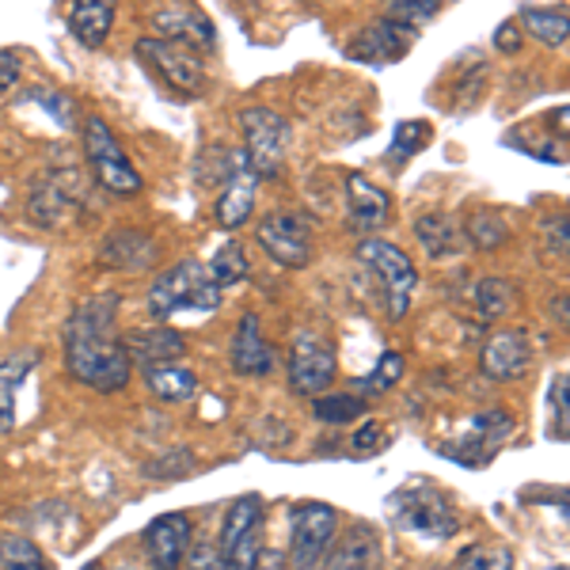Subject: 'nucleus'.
Here are the masks:
<instances>
[{
	"mask_svg": "<svg viewBox=\"0 0 570 570\" xmlns=\"http://www.w3.org/2000/svg\"><path fill=\"white\" fill-rule=\"evenodd\" d=\"M69 376L96 392H122L130 384V354L118 335V297L99 293L72 308L61 327Z\"/></svg>",
	"mask_w": 570,
	"mask_h": 570,
	"instance_id": "f257e3e1",
	"label": "nucleus"
},
{
	"mask_svg": "<svg viewBox=\"0 0 570 570\" xmlns=\"http://www.w3.org/2000/svg\"><path fill=\"white\" fill-rule=\"evenodd\" d=\"M384 513L400 532H419L426 540H449L461 532V513L430 480H407L395 487L384 499Z\"/></svg>",
	"mask_w": 570,
	"mask_h": 570,
	"instance_id": "f03ea898",
	"label": "nucleus"
},
{
	"mask_svg": "<svg viewBox=\"0 0 570 570\" xmlns=\"http://www.w3.org/2000/svg\"><path fill=\"white\" fill-rule=\"evenodd\" d=\"M220 301H225V289L209 278L206 263H195V259H183L176 266H168V271L149 285V316L156 324L171 320L183 308L214 312V308H220Z\"/></svg>",
	"mask_w": 570,
	"mask_h": 570,
	"instance_id": "7ed1b4c3",
	"label": "nucleus"
},
{
	"mask_svg": "<svg viewBox=\"0 0 570 570\" xmlns=\"http://www.w3.org/2000/svg\"><path fill=\"white\" fill-rule=\"evenodd\" d=\"M244 134V164L255 179H278L289 156V122L271 107H244L240 110Z\"/></svg>",
	"mask_w": 570,
	"mask_h": 570,
	"instance_id": "20e7f679",
	"label": "nucleus"
},
{
	"mask_svg": "<svg viewBox=\"0 0 570 570\" xmlns=\"http://www.w3.org/2000/svg\"><path fill=\"white\" fill-rule=\"evenodd\" d=\"M85 153H88V164H91V176H96L99 187L115 198H134L145 190V179L141 171L130 164V156L118 145V137L110 134V126L104 118H85Z\"/></svg>",
	"mask_w": 570,
	"mask_h": 570,
	"instance_id": "39448f33",
	"label": "nucleus"
},
{
	"mask_svg": "<svg viewBox=\"0 0 570 570\" xmlns=\"http://www.w3.org/2000/svg\"><path fill=\"white\" fill-rule=\"evenodd\" d=\"M513 430H518V422L505 407H491V411H480L472 422H468V430L461 438L453 441H441L438 453L449 456V461L464 464V468H487L494 461V456L502 453V445L513 438Z\"/></svg>",
	"mask_w": 570,
	"mask_h": 570,
	"instance_id": "423d86ee",
	"label": "nucleus"
},
{
	"mask_svg": "<svg viewBox=\"0 0 570 570\" xmlns=\"http://www.w3.org/2000/svg\"><path fill=\"white\" fill-rule=\"evenodd\" d=\"M357 255H362V263L370 266V271L384 285V305H389V320H403V316H407L411 297H415V289H419V271H415V263H411V255H403L400 247L389 244V240H376V236L362 240Z\"/></svg>",
	"mask_w": 570,
	"mask_h": 570,
	"instance_id": "0eeeda50",
	"label": "nucleus"
},
{
	"mask_svg": "<svg viewBox=\"0 0 570 570\" xmlns=\"http://www.w3.org/2000/svg\"><path fill=\"white\" fill-rule=\"evenodd\" d=\"M259 532H263V499L259 494H240L225 513V525H220V559L228 570H255L263 548H259Z\"/></svg>",
	"mask_w": 570,
	"mask_h": 570,
	"instance_id": "6e6552de",
	"label": "nucleus"
},
{
	"mask_svg": "<svg viewBox=\"0 0 570 570\" xmlns=\"http://www.w3.org/2000/svg\"><path fill=\"white\" fill-rule=\"evenodd\" d=\"M338 532V510L327 502H301L289 525V559L297 570H316L324 563L331 540Z\"/></svg>",
	"mask_w": 570,
	"mask_h": 570,
	"instance_id": "1a4fd4ad",
	"label": "nucleus"
},
{
	"mask_svg": "<svg viewBox=\"0 0 570 570\" xmlns=\"http://www.w3.org/2000/svg\"><path fill=\"white\" fill-rule=\"evenodd\" d=\"M338 373V357L335 346L327 343L316 331H297L289 351V389L297 395H324L335 384Z\"/></svg>",
	"mask_w": 570,
	"mask_h": 570,
	"instance_id": "9d476101",
	"label": "nucleus"
},
{
	"mask_svg": "<svg viewBox=\"0 0 570 570\" xmlns=\"http://www.w3.org/2000/svg\"><path fill=\"white\" fill-rule=\"evenodd\" d=\"M137 58L149 66L156 77L168 80L179 96H198L206 88V69H202V58L195 50L168 39H141L137 42Z\"/></svg>",
	"mask_w": 570,
	"mask_h": 570,
	"instance_id": "9b49d317",
	"label": "nucleus"
},
{
	"mask_svg": "<svg viewBox=\"0 0 570 570\" xmlns=\"http://www.w3.org/2000/svg\"><path fill=\"white\" fill-rule=\"evenodd\" d=\"M255 240L274 263L285 271H301L312 259V236H308V220L301 214H271L259 220L255 228Z\"/></svg>",
	"mask_w": 570,
	"mask_h": 570,
	"instance_id": "f8f14e48",
	"label": "nucleus"
},
{
	"mask_svg": "<svg viewBox=\"0 0 570 570\" xmlns=\"http://www.w3.org/2000/svg\"><path fill=\"white\" fill-rule=\"evenodd\" d=\"M190 537H195V525H190L187 513L176 510V513L153 518L149 529L141 532V548H145V559H149V570H179L187 563Z\"/></svg>",
	"mask_w": 570,
	"mask_h": 570,
	"instance_id": "ddd939ff",
	"label": "nucleus"
},
{
	"mask_svg": "<svg viewBox=\"0 0 570 570\" xmlns=\"http://www.w3.org/2000/svg\"><path fill=\"white\" fill-rule=\"evenodd\" d=\"M153 31L168 42H179L195 53H214L217 50V27L202 8L195 4H168L153 12Z\"/></svg>",
	"mask_w": 570,
	"mask_h": 570,
	"instance_id": "4468645a",
	"label": "nucleus"
},
{
	"mask_svg": "<svg viewBox=\"0 0 570 570\" xmlns=\"http://www.w3.org/2000/svg\"><path fill=\"white\" fill-rule=\"evenodd\" d=\"M532 365V338L525 327H502L494 331L480 351V370L491 381H518Z\"/></svg>",
	"mask_w": 570,
	"mask_h": 570,
	"instance_id": "2eb2a0df",
	"label": "nucleus"
},
{
	"mask_svg": "<svg viewBox=\"0 0 570 570\" xmlns=\"http://www.w3.org/2000/svg\"><path fill=\"white\" fill-rule=\"evenodd\" d=\"M411 42H415V31L392 23V20H376L370 27L354 35L351 46H346V58L362 61V66H395L400 58H407Z\"/></svg>",
	"mask_w": 570,
	"mask_h": 570,
	"instance_id": "dca6fc26",
	"label": "nucleus"
},
{
	"mask_svg": "<svg viewBox=\"0 0 570 570\" xmlns=\"http://www.w3.org/2000/svg\"><path fill=\"white\" fill-rule=\"evenodd\" d=\"M122 346L130 354V365H141V370H156V365H171L187 354V335L176 327H137L130 335H122Z\"/></svg>",
	"mask_w": 570,
	"mask_h": 570,
	"instance_id": "f3484780",
	"label": "nucleus"
},
{
	"mask_svg": "<svg viewBox=\"0 0 570 570\" xmlns=\"http://www.w3.org/2000/svg\"><path fill=\"white\" fill-rule=\"evenodd\" d=\"M85 202V187H80L77 171H53L46 176L31 195V214L46 220V228H58L61 220L77 214V206Z\"/></svg>",
	"mask_w": 570,
	"mask_h": 570,
	"instance_id": "a211bd4d",
	"label": "nucleus"
},
{
	"mask_svg": "<svg viewBox=\"0 0 570 570\" xmlns=\"http://www.w3.org/2000/svg\"><path fill=\"white\" fill-rule=\"evenodd\" d=\"M99 263L115 266V271H145V266L156 263V240L149 233H141V228H110L104 236V244H99Z\"/></svg>",
	"mask_w": 570,
	"mask_h": 570,
	"instance_id": "6ab92c4d",
	"label": "nucleus"
},
{
	"mask_svg": "<svg viewBox=\"0 0 570 570\" xmlns=\"http://www.w3.org/2000/svg\"><path fill=\"white\" fill-rule=\"evenodd\" d=\"M228 357H233V370L240 376H266L274 370V351L263 335V324L255 312H244L240 324H236L233 346H228Z\"/></svg>",
	"mask_w": 570,
	"mask_h": 570,
	"instance_id": "aec40b11",
	"label": "nucleus"
},
{
	"mask_svg": "<svg viewBox=\"0 0 570 570\" xmlns=\"http://www.w3.org/2000/svg\"><path fill=\"white\" fill-rule=\"evenodd\" d=\"M346 214H351L354 233H373L389 220L392 202L373 179H365L362 171H351L346 176Z\"/></svg>",
	"mask_w": 570,
	"mask_h": 570,
	"instance_id": "412c9836",
	"label": "nucleus"
},
{
	"mask_svg": "<svg viewBox=\"0 0 570 570\" xmlns=\"http://www.w3.org/2000/svg\"><path fill=\"white\" fill-rule=\"evenodd\" d=\"M255 198H259V179L252 176V168L240 164L225 183H220V198H217V225L225 233H236V228L247 225L255 209Z\"/></svg>",
	"mask_w": 570,
	"mask_h": 570,
	"instance_id": "4be33fe9",
	"label": "nucleus"
},
{
	"mask_svg": "<svg viewBox=\"0 0 570 570\" xmlns=\"http://www.w3.org/2000/svg\"><path fill=\"white\" fill-rule=\"evenodd\" d=\"M376 567H381V537L365 521H357V525L343 532V540H338L324 563V570H376Z\"/></svg>",
	"mask_w": 570,
	"mask_h": 570,
	"instance_id": "5701e85b",
	"label": "nucleus"
},
{
	"mask_svg": "<svg viewBox=\"0 0 570 570\" xmlns=\"http://www.w3.org/2000/svg\"><path fill=\"white\" fill-rule=\"evenodd\" d=\"M118 0H72L69 4V27L85 46H104L110 27H115Z\"/></svg>",
	"mask_w": 570,
	"mask_h": 570,
	"instance_id": "b1692460",
	"label": "nucleus"
},
{
	"mask_svg": "<svg viewBox=\"0 0 570 570\" xmlns=\"http://www.w3.org/2000/svg\"><path fill=\"white\" fill-rule=\"evenodd\" d=\"M415 236L422 244V252L430 255V259L445 263V259H456L464 247V228L456 225L449 214H426L415 220Z\"/></svg>",
	"mask_w": 570,
	"mask_h": 570,
	"instance_id": "393cba45",
	"label": "nucleus"
},
{
	"mask_svg": "<svg viewBox=\"0 0 570 570\" xmlns=\"http://www.w3.org/2000/svg\"><path fill=\"white\" fill-rule=\"evenodd\" d=\"M35 365H39L35 351H16L8 362H0V434L16 426V395L35 373Z\"/></svg>",
	"mask_w": 570,
	"mask_h": 570,
	"instance_id": "a878e982",
	"label": "nucleus"
},
{
	"mask_svg": "<svg viewBox=\"0 0 570 570\" xmlns=\"http://www.w3.org/2000/svg\"><path fill=\"white\" fill-rule=\"evenodd\" d=\"M145 384H149V392L160 395L164 403H187L198 395V376L190 370H179V365H156V370H145Z\"/></svg>",
	"mask_w": 570,
	"mask_h": 570,
	"instance_id": "bb28decb",
	"label": "nucleus"
},
{
	"mask_svg": "<svg viewBox=\"0 0 570 570\" xmlns=\"http://www.w3.org/2000/svg\"><path fill=\"white\" fill-rule=\"evenodd\" d=\"M518 285H513L510 278H483L480 285H475V308H480L483 320H505L518 312Z\"/></svg>",
	"mask_w": 570,
	"mask_h": 570,
	"instance_id": "cd10ccee",
	"label": "nucleus"
},
{
	"mask_svg": "<svg viewBox=\"0 0 570 570\" xmlns=\"http://www.w3.org/2000/svg\"><path fill=\"white\" fill-rule=\"evenodd\" d=\"M521 27H525L537 42L551 46V50L567 46V35H570V20L563 8H525V12H521Z\"/></svg>",
	"mask_w": 570,
	"mask_h": 570,
	"instance_id": "c85d7f7f",
	"label": "nucleus"
},
{
	"mask_svg": "<svg viewBox=\"0 0 570 570\" xmlns=\"http://www.w3.org/2000/svg\"><path fill=\"white\" fill-rule=\"evenodd\" d=\"M0 570H53V563L42 556V548L35 540L4 532L0 537Z\"/></svg>",
	"mask_w": 570,
	"mask_h": 570,
	"instance_id": "c756f323",
	"label": "nucleus"
},
{
	"mask_svg": "<svg viewBox=\"0 0 570 570\" xmlns=\"http://www.w3.org/2000/svg\"><path fill=\"white\" fill-rule=\"evenodd\" d=\"M206 271L220 289H228V285H240L247 274H252V263H247L240 244H220L214 252V259L206 263Z\"/></svg>",
	"mask_w": 570,
	"mask_h": 570,
	"instance_id": "7c9ffc66",
	"label": "nucleus"
},
{
	"mask_svg": "<svg viewBox=\"0 0 570 570\" xmlns=\"http://www.w3.org/2000/svg\"><path fill=\"white\" fill-rule=\"evenodd\" d=\"M461 228H464L468 240L480 247V252H494V247H502L505 236H510V225H505L494 209H475Z\"/></svg>",
	"mask_w": 570,
	"mask_h": 570,
	"instance_id": "2f4dec72",
	"label": "nucleus"
},
{
	"mask_svg": "<svg viewBox=\"0 0 570 570\" xmlns=\"http://www.w3.org/2000/svg\"><path fill=\"white\" fill-rule=\"evenodd\" d=\"M456 570H513V551L494 540H475L456 556Z\"/></svg>",
	"mask_w": 570,
	"mask_h": 570,
	"instance_id": "473e14b6",
	"label": "nucleus"
},
{
	"mask_svg": "<svg viewBox=\"0 0 570 570\" xmlns=\"http://www.w3.org/2000/svg\"><path fill=\"white\" fill-rule=\"evenodd\" d=\"M441 12V0H384V20L407 27V31H422Z\"/></svg>",
	"mask_w": 570,
	"mask_h": 570,
	"instance_id": "72a5a7b5",
	"label": "nucleus"
},
{
	"mask_svg": "<svg viewBox=\"0 0 570 570\" xmlns=\"http://www.w3.org/2000/svg\"><path fill=\"white\" fill-rule=\"evenodd\" d=\"M312 415L320 422H331V426H338V422H354L365 415V400L354 392L346 395H320L316 403H312Z\"/></svg>",
	"mask_w": 570,
	"mask_h": 570,
	"instance_id": "f704fd0d",
	"label": "nucleus"
},
{
	"mask_svg": "<svg viewBox=\"0 0 570 570\" xmlns=\"http://www.w3.org/2000/svg\"><path fill=\"white\" fill-rule=\"evenodd\" d=\"M400 376H403V354L389 351L370 376H362V381H357V395H362V400H370V395H384L389 389L400 384Z\"/></svg>",
	"mask_w": 570,
	"mask_h": 570,
	"instance_id": "c9c22d12",
	"label": "nucleus"
},
{
	"mask_svg": "<svg viewBox=\"0 0 570 570\" xmlns=\"http://www.w3.org/2000/svg\"><path fill=\"white\" fill-rule=\"evenodd\" d=\"M430 141V122H422V118H411V122H400L395 126V137H392V156H415L419 149H426Z\"/></svg>",
	"mask_w": 570,
	"mask_h": 570,
	"instance_id": "e433bc0d",
	"label": "nucleus"
},
{
	"mask_svg": "<svg viewBox=\"0 0 570 570\" xmlns=\"http://www.w3.org/2000/svg\"><path fill=\"white\" fill-rule=\"evenodd\" d=\"M195 453L190 449H176V453H168V456H160V461H153V464H145L141 472L149 475V480H179V475H187V472H195Z\"/></svg>",
	"mask_w": 570,
	"mask_h": 570,
	"instance_id": "4c0bfd02",
	"label": "nucleus"
},
{
	"mask_svg": "<svg viewBox=\"0 0 570 570\" xmlns=\"http://www.w3.org/2000/svg\"><path fill=\"white\" fill-rule=\"evenodd\" d=\"M567 392H570V381H567V373H559L556 384H551V415H556L551 434H556V441H567V434H570V426H567Z\"/></svg>",
	"mask_w": 570,
	"mask_h": 570,
	"instance_id": "58836bf2",
	"label": "nucleus"
},
{
	"mask_svg": "<svg viewBox=\"0 0 570 570\" xmlns=\"http://www.w3.org/2000/svg\"><path fill=\"white\" fill-rule=\"evenodd\" d=\"M381 449H389V438H384V426L381 422H365L362 430L351 438V453L354 456H370V453H381Z\"/></svg>",
	"mask_w": 570,
	"mask_h": 570,
	"instance_id": "ea45409f",
	"label": "nucleus"
},
{
	"mask_svg": "<svg viewBox=\"0 0 570 570\" xmlns=\"http://www.w3.org/2000/svg\"><path fill=\"white\" fill-rule=\"evenodd\" d=\"M31 99L39 104L42 110H50L53 118H58V126H72V99H66L61 91H50V88H35L31 91Z\"/></svg>",
	"mask_w": 570,
	"mask_h": 570,
	"instance_id": "a19ab883",
	"label": "nucleus"
},
{
	"mask_svg": "<svg viewBox=\"0 0 570 570\" xmlns=\"http://www.w3.org/2000/svg\"><path fill=\"white\" fill-rule=\"evenodd\" d=\"M190 570H228L217 544H198L190 551Z\"/></svg>",
	"mask_w": 570,
	"mask_h": 570,
	"instance_id": "79ce46f5",
	"label": "nucleus"
},
{
	"mask_svg": "<svg viewBox=\"0 0 570 570\" xmlns=\"http://www.w3.org/2000/svg\"><path fill=\"white\" fill-rule=\"evenodd\" d=\"M16 85H20V58L0 50V99H4Z\"/></svg>",
	"mask_w": 570,
	"mask_h": 570,
	"instance_id": "37998d69",
	"label": "nucleus"
},
{
	"mask_svg": "<svg viewBox=\"0 0 570 570\" xmlns=\"http://www.w3.org/2000/svg\"><path fill=\"white\" fill-rule=\"evenodd\" d=\"M544 236H548V255H559V259H563V255H567V217L548 220Z\"/></svg>",
	"mask_w": 570,
	"mask_h": 570,
	"instance_id": "c03bdc74",
	"label": "nucleus"
},
{
	"mask_svg": "<svg viewBox=\"0 0 570 570\" xmlns=\"http://www.w3.org/2000/svg\"><path fill=\"white\" fill-rule=\"evenodd\" d=\"M494 46H499L502 53H518V50H521V35H518V23H502L499 31H494Z\"/></svg>",
	"mask_w": 570,
	"mask_h": 570,
	"instance_id": "a18cd8bd",
	"label": "nucleus"
},
{
	"mask_svg": "<svg viewBox=\"0 0 570 570\" xmlns=\"http://www.w3.org/2000/svg\"><path fill=\"white\" fill-rule=\"evenodd\" d=\"M551 570H567V567H563V563H559V567H551Z\"/></svg>",
	"mask_w": 570,
	"mask_h": 570,
	"instance_id": "49530a36",
	"label": "nucleus"
},
{
	"mask_svg": "<svg viewBox=\"0 0 570 570\" xmlns=\"http://www.w3.org/2000/svg\"><path fill=\"white\" fill-rule=\"evenodd\" d=\"M85 570H96V567H85Z\"/></svg>",
	"mask_w": 570,
	"mask_h": 570,
	"instance_id": "de8ad7c7",
	"label": "nucleus"
}]
</instances>
